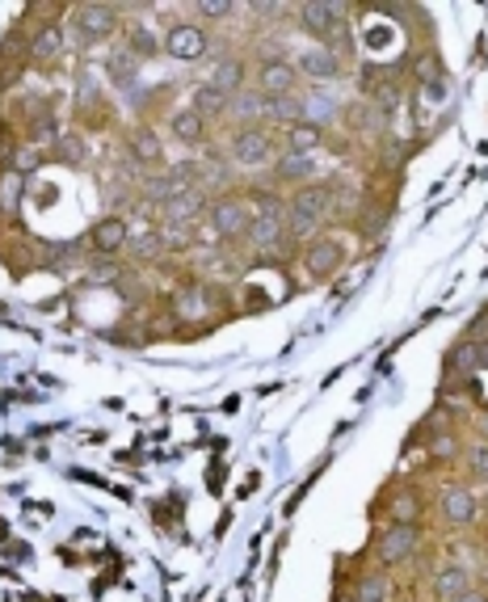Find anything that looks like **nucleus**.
Listing matches in <instances>:
<instances>
[{
  "instance_id": "1",
  "label": "nucleus",
  "mask_w": 488,
  "mask_h": 602,
  "mask_svg": "<svg viewBox=\"0 0 488 602\" xmlns=\"http://www.w3.org/2000/svg\"><path fill=\"white\" fill-rule=\"evenodd\" d=\"M333 219H337L333 177L312 182V186H299V190L287 198V232H291V241H312V236H321Z\"/></svg>"
},
{
  "instance_id": "2",
  "label": "nucleus",
  "mask_w": 488,
  "mask_h": 602,
  "mask_svg": "<svg viewBox=\"0 0 488 602\" xmlns=\"http://www.w3.org/2000/svg\"><path fill=\"white\" fill-rule=\"evenodd\" d=\"M430 510L438 514L442 526H451V531H467V526L480 522L485 501H480V493L472 489L467 481H442V485L430 493Z\"/></svg>"
},
{
  "instance_id": "3",
  "label": "nucleus",
  "mask_w": 488,
  "mask_h": 602,
  "mask_svg": "<svg viewBox=\"0 0 488 602\" xmlns=\"http://www.w3.org/2000/svg\"><path fill=\"white\" fill-rule=\"evenodd\" d=\"M248 223H253V202L244 194L228 190L207 202V228L216 232L219 245H244Z\"/></svg>"
},
{
  "instance_id": "4",
  "label": "nucleus",
  "mask_w": 488,
  "mask_h": 602,
  "mask_svg": "<svg viewBox=\"0 0 488 602\" xmlns=\"http://www.w3.org/2000/svg\"><path fill=\"white\" fill-rule=\"evenodd\" d=\"M421 547H426V526H417V522H387L375 535L371 552H375V565L400 569L413 556H421Z\"/></svg>"
},
{
  "instance_id": "5",
  "label": "nucleus",
  "mask_w": 488,
  "mask_h": 602,
  "mask_svg": "<svg viewBox=\"0 0 488 602\" xmlns=\"http://www.w3.org/2000/svg\"><path fill=\"white\" fill-rule=\"evenodd\" d=\"M223 152H228V164H236V169H270L278 157V143H274L270 127H232L223 139Z\"/></svg>"
},
{
  "instance_id": "6",
  "label": "nucleus",
  "mask_w": 488,
  "mask_h": 602,
  "mask_svg": "<svg viewBox=\"0 0 488 602\" xmlns=\"http://www.w3.org/2000/svg\"><path fill=\"white\" fill-rule=\"evenodd\" d=\"M216 287L211 282H202V278H190L186 287H177L173 296H169V312H173V321H182V325H202L211 312H216Z\"/></svg>"
},
{
  "instance_id": "7",
  "label": "nucleus",
  "mask_w": 488,
  "mask_h": 602,
  "mask_svg": "<svg viewBox=\"0 0 488 602\" xmlns=\"http://www.w3.org/2000/svg\"><path fill=\"white\" fill-rule=\"evenodd\" d=\"M295 18L303 34H312L321 47L337 51V38L346 34V4H299Z\"/></svg>"
},
{
  "instance_id": "8",
  "label": "nucleus",
  "mask_w": 488,
  "mask_h": 602,
  "mask_svg": "<svg viewBox=\"0 0 488 602\" xmlns=\"http://www.w3.org/2000/svg\"><path fill=\"white\" fill-rule=\"evenodd\" d=\"M299 266H303V274H307L312 282H328L333 274L346 266V248H341V241H333V236H312V241L303 245V253H299Z\"/></svg>"
},
{
  "instance_id": "9",
  "label": "nucleus",
  "mask_w": 488,
  "mask_h": 602,
  "mask_svg": "<svg viewBox=\"0 0 488 602\" xmlns=\"http://www.w3.org/2000/svg\"><path fill=\"white\" fill-rule=\"evenodd\" d=\"M472 586H476V574H472V565H463V560H438V565H430V574H426V590H430L434 602H455L463 590H472Z\"/></svg>"
},
{
  "instance_id": "10",
  "label": "nucleus",
  "mask_w": 488,
  "mask_h": 602,
  "mask_svg": "<svg viewBox=\"0 0 488 602\" xmlns=\"http://www.w3.org/2000/svg\"><path fill=\"white\" fill-rule=\"evenodd\" d=\"M253 89H257L262 97H291V93H299L295 63H291L287 55H266V59L257 63V72H253Z\"/></svg>"
},
{
  "instance_id": "11",
  "label": "nucleus",
  "mask_w": 488,
  "mask_h": 602,
  "mask_svg": "<svg viewBox=\"0 0 488 602\" xmlns=\"http://www.w3.org/2000/svg\"><path fill=\"white\" fill-rule=\"evenodd\" d=\"M426 514H430V493L421 489V485H396L383 497V519L387 522H417V526H426Z\"/></svg>"
},
{
  "instance_id": "12",
  "label": "nucleus",
  "mask_w": 488,
  "mask_h": 602,
  "mask_svg": "<svg viewBox=\"0 0 488 602\" xmlns=\"http://www.w3.org/2000/svg\"><path fill=\"white\" fill-rule=\"evenodd\" d=\"M72 30H77V38H81L84 47L106 43L109 34L118 30V9H106V4H81V9H72Z\"/></svg>"
},
{
  "instance_id": "13",
  "label": "nucleus",
  "mask_w": 488,
  "mask_h": 602,
  "mask_svg": "<svg viewBox=\"0 0 488 602\" xmlns=\"http://www.w3.org/2000/svg\"><path fill=\"white\" fill-rule=\"evenodd\" d=\"M295 63V72H299V81H321V84H328V81H337L341 72H346V63H341V51H333V47H307L303 55H295L291 59Z\"/></svg>"
},
{
  "instance_id": "14",
  "label": "nucleus",
  "mask_w": 488,
  "mask_h": 602,
  "mask_svg": "<svg viewBox=\"0 0 488 602\" xmlns=\"http://www.w3.org/2000/svg\"><path fill=\"white\" fill-rule=\"evenodd\" d=\"M442 375H446V387H460V383H467L476 371H480V346H476V337H463V341H455L451 350H446V358H442Z\"/></svg>"
},
{
  "instance_id": "15",
  "label": "nucleus",
  "mask_w": 488,
  "mask_h": 602,
  "mask_svg": "<svg viewBox=\"0 0 488 602\" xmlns=\"http://www.w3.org/2000/svg\"><path fill=\"white\" fill-rule=\"evenodd\" d=\"M316 182V164H312V157H299V152H278L270 164V186H291V190H299V186H312Z\"/></svg>"
},
{
  "instance_id": "16",
  "label": "nucleus",
  "mask_w": 488,
  "mask_h": 602,
  "mask_svg": "<svg viewBox=\"0 0 488 602\" xmlns=\"http://www.w3.org/2000/svg\"><path fill=\"white\" fill-rule=\"evenodd\" d=\"M299 106H303V123H307V127H321V131H328L333 123H341V118H346L341 97H333V93H325V89L303 93V97H299Z\"/></svg>"
},
{
  "instance_id": "17",
  "label": "nucleus",
  "mask_w": 488,
  "mask_h": 602,
  "mask_svg": "<svg viewBox=\"0 0 488 602\" xmlns=\"http://www.w3.org/2000/svg\"><path fill=\"white\" fill-rule=\"evenodd\" d=\"M164 51L177 55V59H202L207 55V30L194 26V22L169 26L164 30Z\"/></svg>"
},
{
  "instance_id": "18",
  "label": "nucleus",
  "mask_w": 488,
  "mask_h": 602,
  "mask_svg": "<svg viewBox=\"0 0 488 602\" xmlns=\"http://www.w3.org/2000/svg\"><path fill=\"white\" fill-rule=\"evenodd\" d=\"M223 123H232V127H266V97H262L257 89L232 93V97H228Z\"/></svg>"
},
{
  "instance_id": "19",
  "label": "nucleus",
  "mask_w": 488,
  "mask_h": 602,
  "mask_svg": "<svg viewBox=\"0 0 488 602\" xmlns=\"http://www.w3.org/2000/svg\"><path fill=\"white\" fill-rule=\"evenodd\" d=\"M127 236H131V228H127V219L123 216H106L93 223V232H89V245L97 248L102 257H118L123 248H127Z\"/></svg>"
},
{
  "instance_id": "20",
  "label": "nucleus",
  "mask_w": 488,
  "mask_h": 602,
  "mask_svg": "<svg viewBox=\"0 0 488 602\" xmlns=\"http://www.w3.org/2000/svg\"><path fill=\"white\" fill-rule=\"evenodd\" d=\"M350 602H392V569L383 565H371L353 577Z\"/></svg>"
},
{
  "instance_id": "21",
  "label": "nucleus",
  "mask_w": 488,
  "mask_h": 602,
  "mask_svg": "<svg viewBox=\"0 0 488 602\" xmlns=\"http://www.w3.org/2000/svg\"><path fill=\"white\" fill-rule=\"evenodd\" d=\"M207 131H211V123L198 114V109H173L169 114V136L177 139V143H186V148H198L202 139H207Z\"/></svg>"
},
{
  "instance_id": "22",
  "label": "nucleus",
  "mask_w": 488,
  "mask_h": 602,
  "mask_svg": "<svg viewBox=\"0 0 488 602\" xmlns=\"http://www.w3.org/2000/svg\"><path fill=\"white\" fill-rule=\"evenodd\" d=\"M136 266H148V262H156L164 257V241H161V228H131V236H127V248H123Z\"/></svg>"
},
{
  "instance_id": "23",
  "label": "nucleus",
  "mask_w": 488,
  "mask_h": 602,
  "mask_svg": "<svg viewBox=\"0 0 488 602\" xmlns=\"http://www.w3.org/2000/svg\"><path fill=\"white\" fill-rule=\"evenodd\" d=\"M328 136L321 127H307V123H295V127H282V143L278 152H299V157H312L316 148H325Z\"/></svg>"
},
{
  "instance_id": "24",
  "label": "nucleus",
  "mask_w": 488,
  "mask_h": 602,
  "mask_svg": "<svg viewBox=\"0 0 488 602\" xmlns=\"http://www.w3.org/2000/svg\"><path fill=\"white\" fill-rule=\"evenodd\" d=\"M460 467H463V481L472 485V489H488V447L485 442H467L463 447V460H460Z\"/></svg>"
},
{
  "instance_id": "25",
  "label": "nucleus",
  "mask_w": 488,
  "mask_h": 602,
  "mask_svg": "<svg viewBox=\"0 0 488 602\" xmlns=\"http://www.w3.org/2000/svg\"><path fill=\"white\" fill-rule=\"evenodd\" d=\"M228 97H232V93H223V89H216V84L207 81V84H198V89H194L190 109H198L207 123H211V118L223 123V114H228Z\"/></svg>"
},
{
  "instance_id": "26",
  "label": "nucleus",
  "mask_w": 488,
  "mask_h": 602,
  "mask_svg": "<svg viewBox=\"0 0 488 602\" xmlns=\"http://www.w3.org/2000/svg\"><path fill=\"white\" fill-rule=\"evenodd\" d=\"M63 51V30L59 26H38L30 30V59H55V55Z\"/></svg>"
},
{
  "instance_id": "27",
  "label": "nucleus",
  "mask_w": 488,
  "mask_h": 602,
  "mask_svg": "<svg viewBox=\"0 0 488 602\" xmlns=\"http://www.w3.org/2000/svg\"><path fill=\"white\" fill-rule=\"evenodd\" d=\"M161 241H164V253H186V248H194L202 236H198V223H161Z\"/></svg>"
},
{
  "instance_id": "28",
  "label": "nucleus",
  "mask_w": 488,
  "mask_h": 602,
  "mask_svg": "<svg viewBox=\"0 0 488 602\" xmlns=\"http://www.w3.org/2000/svg\"><path fill=\"white\" fill-rule=\"evenodd\" d=\"M266 123H282V127H295V123H303L299 93H291V97H266Z\"/></svg>"
},
{
  "instance_id": "29",
  "label": "nucleus",
  "mask_w": 488,
  "mask_h": 602,
  "mask_svg": "<svg viewBox=\"0 0 488 602\" xmlns=\"http://www.w3.org/2000/svg\"><path fill=\"white\" fill-rule=\"evenodd\" d=\"M211 84L216 89H223V93H241L244 89V59H219L216 63V72H211Z\"/></svg>"
},
{
  "instance_id": "30",
  "label": "nucleus",
  "mask_w": 488,
  "mask_h": 602,
  "mask_svg": "<svg viewBox=\"0 0 488 602\" xmlns=\"http://www.w3.org/2000/svg\"><path fill=\"white\" fill-rule=\"evenodd\" d=\"M131 148H136V161H143V164L161 161V139L152 136V131H139V136L131 139Z\"/></svg>"
},
{
  "instance_id": "31",
  "label": "nucleus",
  "mask_w": 488,
  "mask_h": 602,
  "mask_svg": "<svg viewBox=\"0 0 488 602\" xmlns=\"http://www.w3.org/2000/svg\"><path fill=\"white\" fill-rule=\"evenodd\" d=\"M127 43H131V55H156L161 51V43L148 34L143 26H131L127 30Z\"/></svg>"
},
{
  "instance_id": "32",
  "label": "nucleus",
  "mask_w": 488,
  "mask_h": 602,
  "mask_svg": "<svg viewBox=\"0 0 488 602\" xmlns=\"http://www.w3.org/2000/svg\"><path fill=\"white\" fill-rule=\"evenodd\" d=\"M472 438H476V442H485V447H488V405H485V409L472 413Z\"/></svg>"
},
{
  "instance_id": "33",
  "label": "nucleus",
  "mask_w": 488,
  "mask_h": 602,
  "mask_svg": "<svg viewBox=\"0 0 488 602\" xmlns=\"http://www.w3.org/2000/svg\"><path fill=\"white\" fill-rule=\"evenodd\" d=\"M455 602H488V586H480V581H476V586H472V590H463Z\"/></svg>"
},
{
  "instance_id": "34",
  "label": "nucleus",
  "mask_w": 488,
  "mask_h": 602,
  "mask_svg": "<svg viewBox=\"0 0 488 602\" xmlns=\"http://www.w3.org/2000/svg\"><path fill=\"white\" fill-rule=\"evenodd\" d=\"M476 346H480V371H488V337H476Z\"/></svg>"
}]
</instances>
